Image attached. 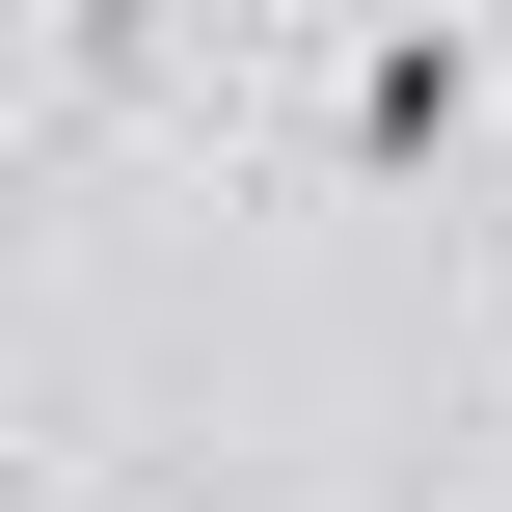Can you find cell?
<instances>
[{
    "label": "cell",
    "instance_id": "1",
    "mask_svg": "<svg viewBox=\"0 0 512 512\" xmlns=\"http://www.w3.org/2000/svg\"><path fill=\"white\" fill-rule=\"evenodd\" d=\"M486 108H512V54L459 27V0H405V27H351L324 162H351V189H459V162H486Z\"/></svg>",
    "mask_w": 512,
    "mask_h": 512
},
{
    "label": "cell",
    "instance_id": "2",
    "mask_svg": "<svg viewBox=\"0 0 512 512\" xmlns=\"http://www.w3.org/2000/svg\"><path fill=\"white\" fill-rule=\"evenodd\" d=\"M189 54V0H54V81H162Z\"/></svg>",
    "mask_w": 512,
    "mask_h": 512
}]
</instances>
